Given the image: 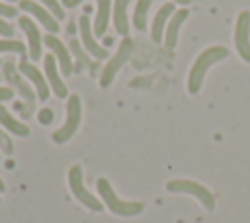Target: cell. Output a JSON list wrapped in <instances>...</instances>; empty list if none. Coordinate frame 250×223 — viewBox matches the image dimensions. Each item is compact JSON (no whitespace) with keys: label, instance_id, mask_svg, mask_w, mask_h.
<instances>
[{"label":"cell","instance_id":"cell-1","mask_svg":"<svg viewBox=\"0 0 250 223\" xmlns=\"http://www.w3.org/2000/svg\"><path fill=\"white\" fill-rule=\"evenodd\" d=\"M227 57H229V49L223 47V45H211L205 51H201L199 57L193 61V65L189 68V74H188V90H189V94H197L199 88H201V82H203V76H205L207 68L213 67L219 61H225Z\"/></svg>","mask_w":250,"mask_h":223},{"label":"cell","instance_id":"cell-2","mask_svg":"<svg viewBox=\"0 0 250 223\" xmlns=\"http://www.w3.org/2000/svg\"><path fill=\"white\" fill-rule=\"evenodd\" d=\"M96 188H98V194H100L102 201H104V203L107 205V209H109L111 213H115V215L131 217V215H139V213L145 209L143 201H127V200H121V198L113 192V188H111V184H109L107 178H98Z\"/></svg>","mask_w":250,"mask_h":223},{"label":"cell","instance_id":"cell-3","mask_svg":"<svg viewBox=\"0 0 250 223\" xmlns=\"http://www.w3.org/2000/svg\"><path fill=\"white\" fill-rule=\"evenodd\" d=\"M2 72H4V78H6V82H8V88H16L18 90V94L23 98V102H25V106L21 108V106H18L20 108V112H21V115L23 117H29L31 113H33V110H35V100H37V94L31 90V86L23 80V76H20L18 74V70H16V65L12 63V61H6L4 65H2Z\"/></svg>","mask_w":250,"mask_h":223},{"label":"cell","instance_id":"cell-4","mask_svg":"<svg viewBox=\"0 0 250 223\" xmlns=\"http://www.w3.org/2000/svg\"><path fill=\"white\" fill-rule=\"evenodd\" d=\"M166 190L168 192H174V194H189V196H195L205 209H213L215 207V196L211 194V190H207L203 184L195 182V180H188V178H176V180H170L166 184Z\"/></svg>","mask_w":250,"mask_h":223},{"label":"cell","instance_id":"cell-5","mask_svg":"<svg viewBox=\"0 0 250 223\" xmlns=\"http://www.w3.org/2000/svg\"><path fill=\"white\" fill-rule=\"evenodd\" d=\"M80 119H82V104H80V98H78L76 94H72V96L68 98V102H66V119H64L62 127L57 129V131L51 135V139H53L55 143H64V141H68V139L76 133V129H78V125H80Z\"/></svg>","mask_w":250,"mask_h":223},{"label":"cell","instance_id":"cell-6","mask_svg":"<svg viewBox=\"0 0 250 223\" xmlns=\"http://www.w3.org/2000/svg\"><path fill=\"white\" fill-rule=\"evenodd\" d=\"M131 55H133V39L125 35L123 41H121L119 47H117V53L111 57V61H107V65H105L104 70H102V76H100V86H102V88H105V86L111 84V80L115 78L117 70L131 59Z\"/></svg>","mask_w":250,"mask_h":223},{"label":"cell","instance_id":"cell-7","mask_svg":"<svg viewBox=\"0 0 250 223\" xmlns=\"http://www.w3.org/2000/svg\"><path fill=\"white\" fill-rule=\"evenodd\" d=\"M68 188H70L72 196H74L80 203H84V205L90 207L92 211H102V201L86 190L84 180H82V168H80L78 164L70 166V170H68Z\"/></svg>","mask_w":250,"mask_h":223},{"label":"cell","instance_id":"cell-8","mask_svg":"<svg viewBox=\"0 0 250 223\" xmlns=\"http://www.w3.org/2000/svg\"><path fill=\"white\" fill-rule=\"evenodd\" d=\"M234 45L242 61L250 63V12L242 10L236 18V27H234Z\"/></svg>","mask_w":250,"mask_h":223},{"label":"cell","instance_id":"cell-9","mask_svg":"<svg viewBox=\"0 0 250 223\" xmlns=\"http://www.w3.org/2000/svg\"><path fill=\"white\" fill-rule=\"evenodd\" d=\"M78 29H80V35H82L84 49H86L88 53H92L96 59H105V57L109 55L107 49L102 47V45L96 41V37H94V33H92V25H90L88 14H82V16H80V20H78Z\"/></svg>","mask_w":250,"mask_h":223},{"label":"cell","instance_id":"cell-10","mask_svg":"<svg viewBox=\"0 0 250 223\" xmlns=\"http://www.w3.org/2000/svg\"><path fill=\"white\" fill-rule=\"evenodd\" d=\"M43 43H45L51 51H55L62 74H64V76H70V72H72V59H70V53H68L66 45H64L59 37H55L53 33H47V35L43 37Z\"/></svg>","mask_w":250,"mask_h":223},{"label":"cell","instance_id":"cell-11","mask_svg":"<svg viewBox=\"0 0 250 223\" xmlns=\"http://www.w3.org/2000/svg\"><path fill=\"white\" fill-rule=\"evenodd\" d=\"M20 70H21V74H23V76H27V78L33 82L37 98H39L41 102H45V100L49 98V84H47L45 76L39 72V68H37L35 65L27 63L25 59H21V63H20Z\"/></svg>","mask_w":250,"mask_h":223},{"label":"cell","instance_id":"cell-12","mask_svg":"<svg viewBox=\"0 0 250 223\" xmlns=\"http://www.w3.org/2000/svg\"><path fill=\"white\" fill-rule=\"evenodd\" d=\"M18 23H20V27L23 29V33L27 35V41H29V57H31L33 61H37V59L41 57V43H43V37H41L37 25H35L33 20L27 18V16H21V18L18 20Z\"/></svg>","mask_w":250,"mask_h":223},{"label":"cell","instance_id":"cell-13","mask_svg":"<svg viewBox=\"0 0 250 223\" xmlns=\"http://www.w3.org/2000/svg\"><path fill=\"white\" fill-rule=\"evenodd\" d=\"M20 8H21L23 12L33 14V16L45 25V29H49V33H57V31H59V23H57L55 16L49 14V12H47L43 6H39L37 2H33V0H21V2H20Z\"/></svg>","mask_w":250,"mask_h":223},{"label":"cell","instance_id":"cell-14","mask_svg":"<svg viewBox=\"0 0 250 223\" xmlns=\"http://www.w3.org/2000/svg\"><path fill=\"white\" fill-rule=\"evenodd\" d=\"M45 63V74H47V80H49V86L55 90V94L59 98H66L68 96V88L66 84L62 82V78L59 76V70H57V65H55V57L53 55H47L43 59Z\"/></svg>","mask_w":250,"mask_h":223},{"label":"cell","instance_id":"cell-15","mask_svg":"<svg viewBox=\"0 0 250 223\" xmlns=\"http://www.w3.org/2000/svg\"><path fill=\"white\" fill-rule=\"evenodd\" d=\"M170 14H174V4H172V2H168V4L160 6V10L156 12L154 22H152V31H150V35H152V41H154V43H160V41L164 39V23L168 22Z\"/></svg>","mask_w":250,"mask_h":223},{"label":"cell","instance_id":"cell-16","mask_svg":"<svg viewBox=\"0 0 250 223\" xmlns=\"http://www.w3.org/2000/svg\"><path fill=\"white\" fill-rule=\"evenodd\" d=\"M188 14H189V12H188L186 8L174 12V16H172V20H170V23H168V27H166V31H164V43H166L168 47H176V43H178V33H180V25H182V22L188 18Z\"/></svg>","mask_w":250,"mask_h":223},{"label":"cell","instance_id":"cell-17","mask_svg":"<svg viewBox=\"0 0 250 223\" xmlns=\"http://www.w3.org/2000/svg\"><path fill=\"white\" fill-rule=\"evenodd\" d=\"M0 123L4 125L6 131H10L14 135H20V137H27L29 135V127L25 123L18 121L16 117H12L10 112L6 110V106H2V104H0Z\"/></svg>","mask_w":250,"mask_h":223},{"label":"cell","instance_id":"cell-18","mask_svg":"<svg viewBox=\"0 0 250 223\" xmlns=\"http://www.w3.org/2000/svg\"><path fill=\"white\" fill-rule=\"evenodd\" d=\"M129 2L131 0H115V4H113V23H115L117 33H121V35H127V31H129V20H127Z\"/></svg>","mask_w":250,"mask_h":223},{"label":"cell","instance_id":"cell-19","mask_svg":"<svg viewBox=\"0 0 250 223\" xmlns=\"http://www.w3.org/2000/svg\"><path fill=\"white\" fill-rule=\"evenodd\" d=\"M98 2V14L94 20V33L96 35H104L107 29V22H109V6L111 0H96Z\"/></svg>","mask_w":250,"mask_h":223},{"label":"cell","instance_id":"cell-20","mask_svg":"<svg viewBox=\"0 0 250 223\" xmlns=\"http://www.w3.org/2000/svg\"><path fill=\"white\" fill-rule=\"evenodd\" d=\"M152 0H139L133 12V25L137 29H145L146 27V16H148V8H150Z\"/></svg>","mask_w":250,"mask_h":223},{"label":"cell","instance_id":"cell-21","mask_svg":"<svg viewBox=\"0 0 250 223\" xmlns=\"http://www.w3.org/2000/svg\"><path fill=\"white\" fill-rule=\"evenodd\" d=\"M70 51H72V53H74V57L78 59V68H90V67H92L90 59L86 57V53H84L82 45H80L76 39H70Z\"/></svg>","mask_w":250,"mask_h":223},{"label":"cell","instance_id":"cell-22","mask_svg":"<svg viewBox=\"0 0 250 223\" xmlns=\"http://www.w3.org/2000/svg\"><path fill=\"white\" fill-rule=\"evenodd\" d=\"M4 51H14V53H20L25 57V45L21 41H16V39H0V53Z\"/></svg>","mask_w":250,"mask_h":223},{"label":"cell","instance_id":"cell-23","mask_svg":"<svg viewBox=\"0 0 250 223\" xmlns=\"http://www.w3.org/2000/svg\"><path fill=\"white\" fill-rule=\"evenodd\" d=\"M39 2L45 4L47 10H49L57 20H62V18H64V10H62V6H61L57 0H39Z\"/></svg>","mask_w":250,"mask_h":223},{"label":"cell","instance_id":"cell-24","mask_svg":"<svg viewBox=\"0 0 250 223\" xmlns=\"http://www.w3.org/2000/svg\"><path fill=\"white\" fill-rule=\"evenodd\" d=\"M0 149H2L6 155H12V151H14V145H12L10 137H8L4 131H0Z\"/></svg>","mask_w":250,"mask_h":223},{"label":"cell","instance_id":"cell-25","mask_svg":"<svg viewBox=\"0 0 250 223\" xmlns=\"http://www.w3.org/2000/svg\"><path fill=\"white\" fill-rule=\"evenodd\" d=\"M0 16H6V18H14V16H18V10H16L14 6H10V4H4V2H0Z\"/></svg>","mask_w":250,"mask_h":223},{"label":"cell","instance_id":"cell-26","mask_svg":"<svg viewBox=\"0 0 250 223\" xmlns=\"http://www.w3.org/2000/svg\"><path fill=\"white\" fill-rule=\"evenodd\" d=\"M0 33H2L4 37H12V35H14V27H12L8 22H4L2 18H0Z\"/></svg>","mask_w":250,"mask_h":223},{"label":"cell","instance_id":"cell-27","mask_svg":"<svg viewBox=\"0 0 250 223\" xmlns=\"http://www.w3.org/2000/svg\"><path fill=\"white\" fill-rule=\"evenodd\" d=\"M51 117H53V112H51V110H43V112L39 113V121H41V123H49Z\"/></svg>","mask_w":250,"mask_h":223},{"label":"cell","instance_id":"cell-28","mask_svg":"<svg viewBox=\"0 0 250 223\" xmlns=\"http://www.w3.org/2000/svg\"><path fill=\"white\" fill-rule=\"evenodd\" d=\"M12 96H14L12 88H0V102L2 100H12Z\"/></svg>","mask_w":250,"mask_h":223},{"label":"cell","instance_id":"cell-29","mask_svg":"<svg viewBox=\"0 0 250 223\" xmlns=\"http://www.w3.org/2000/svg\"><path fill=\"white\" fill-rule=\"evenodd\" d=\"M82 0H62V4L66 6V8H74V6H78Z\"/></svg>","mask_w":250,"mask_h":223},{"label":"cell","instance_id":"cell-30","mask_svg":"<svg viewBox=\"0 0 250 223\" xmlns=\"http://www.w3.org/2000/svg\"><path fill=\"white\" fill-rule=\"evenodd\" d=\"M66 31H68V35H70V33L74 31V25H72V23H68V27H66Z\"/></svg>","mask_w":250,"mask_h":223},{"label":"cell","instance_id":"cell-31","mask_svg":"<svg viewBox=\"0 0 250 223\" xmlns=\"http://www.w3.org/2000/svg\"><path fill=\"white\" fill-rule=\"evenodd\" d=\"M174 2H178V4H189L191 0H174Z\"/></svg>","mask_w":250,"mask_h":223},{"label":"cell","instance_id":"cell-32","mask_svg":"<svg viewBox=\"0 0 250 223\" xmlns=\"http://www.w3.org/2000/svg\"><path fill=\"white\" fill-rule=\"evenodd\" d=\"M6 190V186H4V182H2V178H0V192H4Z\"/></svg>","mask_w":250,"mask_h":223},{"label":"cell","instance_id":"cell-33","mask_svg":"<svg viewBox=\"0 0 250 223\" xmlns=\"http://www.w3.org/2000/svg\"><path fill=\"white\" fill-rule=\"evenodd\" d=\"M8 2H14V0H8Z\"/></svg>","mask_w":250,"mask_h":223},{"label":"cell","instance_id":"cell-34","mask_svg":"<svg viewBox=\"0 0 250 223\" xmlns=\"http://www.w3.org/2000/svg\"><path fill=\"white\" fill-rule=\"evenodd\" d=\"M0 78H2V76H0Z\"/></svg>","mask_w":250,"mask_h":223}]
</instances>
